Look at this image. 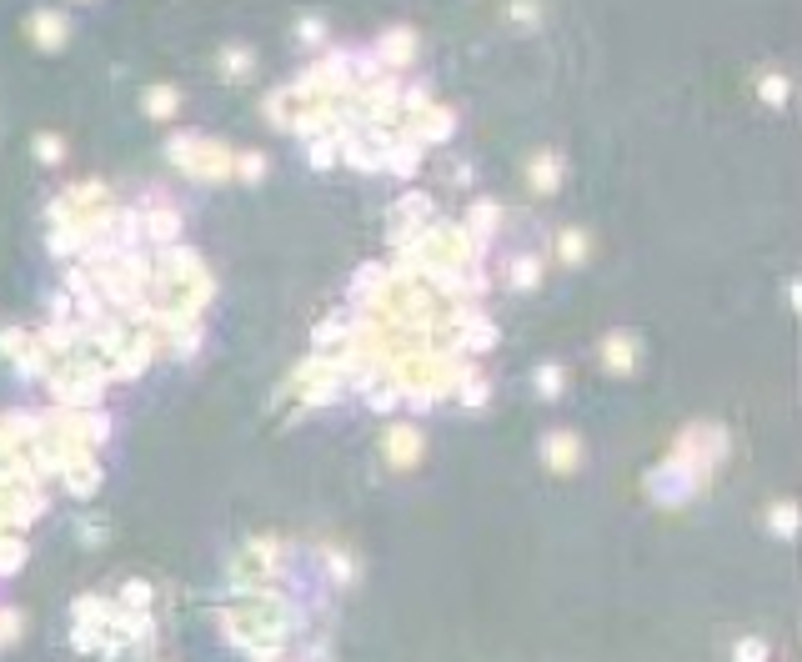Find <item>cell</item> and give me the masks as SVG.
I'll list each match as a JSON object with an SVG mask.
<instances>
[{"mask_svg": "<svg viewBox=\"0 0 802 662\" xmlns=\"http://www.w3.org/2000/svg\"><path fill=\"white\" fill-rule=\"evenodd\" d=\"M171 161H176L186 176H196V181H221V176H231V161H236V156H231L226 146L181 136V141H171Z\"/></svg>", "mask_w": 802, "mask_h": 662, "instance_id": "1", "label": "cell"}, {"mask_svg": "<svg viewBox=\"0 0 802 662\" xmlns=\"http://www.w3.org/2000/svg\"><path fill=\"white\" fill-rule=\"evenodd\" d=\"M542 457H547L552 472H577V467H582V437H577V432H547Z\"/></svg>", "mask_w": 802, "mask_h": 662, "instance_id": "2", "label": "cell"}, {"mask_svg": "<svg viewBox=\"0 0 802 662\" xmlns=\"http://www.w3.org/2000/svg\"><path fill=\"white\" fill-rule=\"evenodd\" d=\"M386 457H391V467H412L422 457V432L417 427H391L386 432Z\"/></svg>", "mask_w": 802, "mask_h": 662, "instance_id": "3", "label": "cell"}, {"mask_svg": "<svg viewBox=\"0 0 802 662\" xmlns=\"http://www.w3.org/2000/svg\"><path fill=\"white\" fill-rule=\"evenodd\" d=\"M637 337H632V331H612V337L602 342V362L612 367V372H632L637 367Z\"/></svg>", "mask_w": 802, "mask_h": 662, "instance_id": "4", "label": "cell"}, {"mask_svg": "<svg viewBox=\"0 0 802 662\" xmlns=\"http://www.w3.org/2000/svg\"><path fill=\"white\" fill-rule=\"evenodd\" d=\"M31 36L56 51V46H66V21H61V16H36V21H31Z\"/></svg>", "mask_w": 802, "mask_h": 662, "instance_id": "5", "label": "cell"}, {"mask_svg": "<svg viewBox=\"0 0 802 662\" xmlns=\"http://www.w3.org/2000/svg\"><path fill=\"white\" fill-rule=\"evenodd\" d=\"M557 176H562V161H557L552 151H542V156L532 161V181H537V191H552V186H557Z\"/></svg>", "mask_w": 802, "mask_h": 662, "instance_id": "6", "label": "cell"}, {"mask_svg": "<svg viewBox=\"0 0 802 662\" xmlns=\"http://www.w3.org/2000/svg\"><path fill=\"white\" fill-rule=\"evenodd\" d=\"M767 527H772L777 537H792V532H797V507H792V502H777V507L767 512Z\"/></svg>", "mask_w": 802, "mask_h": 662, "instance_id": "7", "label": "cell"}, {"mask_svg": "<svg viewBox=\"0 0 802 662\" xmlns=\"http://www.w3.org/2000/svg\"><path fill=\"white\" fill-rule=\"evenodd\" d=\"M231 171H236L241 181H261V176H266V156H256V151H251V156H236Z\"/></svg>", "mask_w": 802, "mask_h": 662, "instance_id": "8", "label": "cell"}, {"mask_svg": "<svg viewBox=\"0 0 802 662\" xmlns=\"http://www.w3.org/2000/svg\"><path fill=\"white\" fill-rule=\"evenodd\" d=\"M562 382H567V372H562L557 362H547V367L537 372V392H542V397H557V392H562Z\"/></svg>", "mask_w": 802, "mask_h": 662, "instance_id": "9", "label": "cell"}, {"mask_svg": "<svg viewBox=\"0 0 802 662\" xmlns=\"http://www.w3.org/2000/svg\"><path fill=\"white\" fill-rule=\"evenodd\" d=\"M146 111H151V116H171V111H176V91H161V86L146 91Z\"/></svg>", "mask_w": 802, "mask_h": 662, "instance_id": "10", "label": "cell"}, {"mask_svg": "<svg viewBox=\"0 0 802 662\" xmlns=\"http://www.w3.org/2000/svg\"><path fill=\"white\" fill-rule=\"evenodd\" d=\"M562 261H572V266L587 261V236H582V231H567V236H562Z\"/></svg>", "mask_w": 802, "mask_h": 662, "instance_id": "11", "label": "cell"}, {"mask_svg": "<svg viewBox=\"0 0 802 662\" xmlns=\"http://www.w3.org/2000/svg\"><path fill=\"white\" fill-rule=\"evenodd\" d=\"M732 657H737V662H767V642H762V637H742Z\"/></svg>", "mask_w": 802, "mask_h": 662, "instance_id": "12", "label": "cell"}, {"mask_svg": "<svg viewBox=\"0 0 802 662\" xmlns=\"http://www.w3.org/2000/svg\"><path fill=\"white\" fill-rule=\"evenodd\" d=\"M16 637H21V612H16V607H0V647L16 642Z\"/></svg>", "mask_w": 802, "mask_h": 662, "instance_id": "13", "label": "cell"}, {"mask_svg": "<svg viewBox=\"0 0 802 662\" xmlns=\"http://www.w3.org/2000/svg\"><path fill=\"white\" fill-rule=\"evenodd\" d=\"M36 156H41V161H61V136H41V141H36Z\"/></svg>", "mask_w": 802, "mask_h": 662, "instance_id": "14", "label": "cell"}, {"mask_svg": "<svg viewBox=\"0 0 802 662\" xmlns=\"http://www.w3.org/2000/svg\"><path fill=\"white\" fill-rule=\"evenodd\" d=\"M762 96H772V101H782V96H787V81H762Z\"/></svg>", "mask_w": 802, "mask_h": 662, "instance_id": "15", "label": "cell"}]
</instances>
